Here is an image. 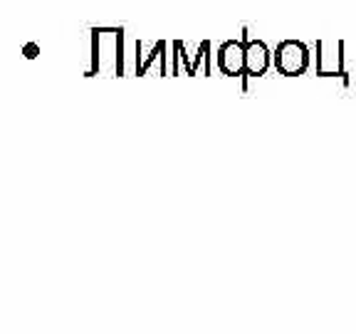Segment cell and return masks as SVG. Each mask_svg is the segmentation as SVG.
Returning a JSON list of instances; mask_svg holds the SVG:
<instances>
[{"label":"cell","mask_w":356,"mask_h":334,"mask_svg":"<svg viewBox=\"0 0 356 334\" xmlns=\"http://www.w3.org/2000/svg\"><path fill=\"white\" fill-rule=\"evenodd\" d=\"M275 67H277V72L284 74V77L305 74L307 67H309V50H307V45L300 42V40H282L275 47Z\"/></svg>","instance_id":"1"},{"label":"cell","mask_w":356,"mask_h":334,"mask_svg":"<svg viewBox=\"0 0 356 334\" xmlns=\"http://www.w3.org/2000/svg\"><path fill=\"white\" fill-rule=\"evenodd\" d=\"M245 40H228L218 50V70L225 77H245Z\"/></svg>","instance_id":"2"},{"label":"cell","mask_w":356,"mask_h":334,"mask_svg":"<svg viewBox=\"0 0 356 334\" xmlns=\"http://www.w3.org/2000/svg\"><path fill=\"white\" fill-rule=\"evenodd\" d=\"M275 62V52H270L262 40L250 38L245 45V77H262Z\"/></svg>","instance_id":"3"},{"label":"cell","mask_w":356,"mask_h":334,"mask_svg":"<svg viewBox=\"0 0 356 334\" xmlns=\"http://www.w3.org/2000/svg\"><path fill=\"white\" fill-rule=\"evenodd\" d=\"M25 52H28V57H35V52H38V47H35V45H28V47H25Z\"/></svg>","instance_id":"4"}]
</instances>
